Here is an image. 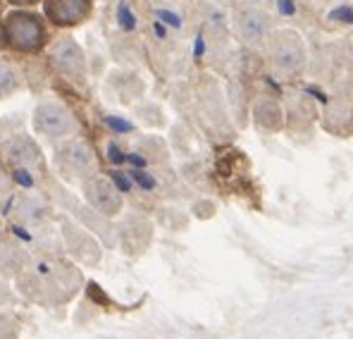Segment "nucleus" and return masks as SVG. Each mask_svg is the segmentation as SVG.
<instances>
[{"label": "nucleus", "mask_w": 353, "mask_h": 339, "mask_svg": "<svg viewBox=\"0 0 353 339\" xmlns=\"http://www.w3.org/2000/svg\"><path fill=\"white\" fill-rule=\"evenodd\" d=\"M234 29L239 39L246 46H251V48L268 46L270 36L274 34L272 14L256 3H243L234 12Z\"/></svg>", "instance_id": "2"}, {"label": "nucleus", "mask_w": 353, "mask_h": 339, "mask_svg": "<svg viewBox=\"0 0 353 339\" xmlns=\"http://www.w3.org/2000/svg\"><path fill=\"white\" fill-rule=\"evenodd\" d=\"M253 122L256 127L265 129V132H282L284 129V110L274 98L261 96L253 103Z\"/></svg>", "instance_id": "10"}, {"label": "nucleus", "mask_w": 353, "mask_h": 339, "mask_svg": "<svg viewBox=\"0 0 353 339\" xmlns=\"http://www.w3.org/2000/svg\"><path fill=\"white\" fill-rule=\"evenodd\" d=\"M108 122H110V127H115L117 132H129V129H132V124L122 122V119H115V117H108Z\"/></svg>", "instance_id": "16"}, {"label": "nucleus", "mask_w": 353, "mask_h": 339, "mask_svg": "<svg viewBox=\"0 0 353 339\" xmlns=\"http://www.w3.org/2000/svg\"><path fill=\"white\" fill-rule=\"evenodd\" d=\"M108 153H110V160H112V163H122V160H124V155L119 153L117 146H110V148H108Z\"/></svg>", "instance_id": "18"}, {"label": "nucleus", "mask_w": 353, "mask_h": 339, "mask_svg": "<svg viewBox=\"0 0 353 339\" xmlns=\"http://www.w3.org/2000/svg\"><path fill=\"white\" fill-rule=\"evenodd\" d=\"M55 163L58 168L70 177H84L96 165L93 148L84 139H67L65 144L55 151Z\"/></svg>", "instance_id": "6"}, {"label": "nucleus", "mask_w": 353, "mask_h": 339, "mask_svg": "<svg viewBox=\"0 0 353 339\" xmlns=\"http://www.w3.org/2000/svg\"><path fill=\"white\" fill-rule=\"evenodd\" d=\"M153 10H155V17H158V22H165L168 27H172V29L184 27V19H181V14L176 12V10L170 8L168 3H163V0H155Z\"/></svg>", "instance_id": "13"}, {"label": "nucleus", "mask_w": 353, "mask_h": 339, "mask_svg": "<svg viewBox=\"0 0 353 339\" xmlns=\"http://www.w3.org/2000/svg\"><path fill=\"white\" fill-rule=\"evenodd\" d=\"M215 3H236V0H215Z\"/></svg>", "instance_id": "20"}, {"label": "nucleus", "mask_w": 353, "mask_h": 339, "mask_svg": "<svg viewBox=\"0 0 353 339\" xmlns=\"http://www.w3.org/2000/svg\"><path fill=\"white\" fill-rule=\"evenodd\" d=\"M84 196L88 206L101 215L112 217L122 211V191L105 177H88L84 182Z\"/></svg>", "instance_id": "7"}, {"label": "nucleus", "mask_w": 353, "mask_h": 339, "mask_svg": "<svg viewBox=\"0 0 353 339\" xmlns=\"http://www.w3.org/2000/svg\"><path fill=\"white\" fill-rule=\"evenodd\" d=\"M132 177L139 182V184L143 186V189H153V186H155V180H153L150 175H146V172H134Z\"/></svg>", "instance_id": "15"}, {"label": "nucleus", "mask_w": 353, "mask_h": 339, "mask_svg": "<svg viewBox=\"0 0 353 339\" xmlns=\"http://www.w3.org/2000/svg\"><path fill=\"white\" fill-rule=\"evenodd\" d=\"M8 3H12V5H34V3H39V0H8Z\"/></svg>", "instance_id": "19"}, {"label": "nucleus", "mask_w": 353, "mask_h": 339, "mask_svg": "<svg viewBox=\"0 0 353 339\" xmlns=\"http://www.w3.org/2000/svg\"><path fill=\"white\" fill-rule=\"evenodd\" d=\"M34 127L41 137L65 139L77 132V119L60 101L46 98V101H41L34 110Z\"/></svg>", "instance_id": "3"}, {"label": "nucleus", "mask_w": 353, "mask_h": 339, "mask_svg": "<svg viewBox=\"0 0 353 339\" xmlns=\"http://www.w3.org/2000/svg\"><path fill=\"white\" fill-rule=\"evenodd\" d=\"M115 24L122 34H134L139 29V14L134 0H117L115 5Z\"/></svg>", "instance_id": "11"}, {"label": "nucleus", "mask_w": 353, "mask_h": 339, "mask_svg": "<svg viewBox=\"0 0 353 339\" xmlns=\"http://www.w3.org/2000/svg\"><path fill=\"white\" fill-rule=\"evenodd\" d=\"M268 65L282 81L303 77L308 67V48L303 36L296 29H274L268 41Z\"/></svg>", "instance_id": "1"}, {"label": "nucleus", "mask_w": 353, "mask_h": 339, "mask_svg": "<svg viewBox=\"0 0 353 339\" xmlns=\"http://www.w3.org/2000/svg\"><path fill=\"white\" fill-rule=\"evenodd\" d=\"M46 17L58 27H77L86 22L93 10V0H46Z\"/></svg>", "instance_id": "8"}, {"label": "nucleus", "mask_w": 353, "mask_h": 339, "mask_svg": "<svg viewBox=\"0 0 353 339\" xmlns=\"http://www.w3.org/2000/svg\"><path fill=\"white\" fill-rule=\"evenodd\" d=\"M3 153L8 155V160L14 165V168H27V170H36L43 158H41V148L36 146L34 139H29L27 134H17V137L8 139L3 144Z\"/></svg>", "instance_id": "9"}, {"label": "nucleus", "mask_w": 353, "mask_h": 339, "mask_svg": "<svg viewBox=\"0 0 353 339\" xmlns=\"http://www.w3.org/2000/svg\"><path fill=\"white\" fill-rule=\"evenodd\" d=\"M5 39L10 41V46L24 53H34V50L43 48L46 43V29L41 24L39 17L29 12H12L5 19L3 29Z\"/></svg>", "instance_id": "4"}, {"label": "nucleus", "mask_w": 353, "mask_h": 339, "mask_svg": "<svg viewBox=\"0 0 353 339\" xmlns=\"http://www.w3.org/2000/svg\"><path fill=\"white\" fill-rule=\"evenodd\" d=\"M14 182H17V184H22L24 189H31V186H34V177H31V170L17 168V170H14Z\"/></svg>", "instance_id": "14"}, {"label": "nucleus", "mask_w": 353, "mask_h": 339, "mask_svg": "<svg viewBox=\"0 0 353 339\" xmlns=\"http://www.w3.org/2000/svg\"><path fill=\"white\" fill-rule=\"evenodd\" d=\"M19 88V75L14 72V67L10 62L0 60V98L12 96Z\"/></svg>", "instance_id": "12"}, {"label": "nucleus", "mask_w": 353, "mask_h": 339, "mask_svg": "<svg viewBox=\"0 0 353 339\" xmlns=\"http://www.w3.org/2000/svg\"><path fill=\"white\" fill-rule=\"evenodd\" d=\"M48 57H50V65L65 75L67 79H74V81H81L86 75V55L81 50V46L77 43L74 39L65 36V39H58L48 50Z\"/></svg>", "instance_id": "5"}, {"label": "nucleus", "mask_w": 353, "mask_h": 339, "mask_svg": "<svg viewBox=\"0 0 353 339\" xmlns=\"http://www.w3.org/2000/svg\"><path fill=\"white\" fill-rule=\"evenodd\" d=\"M112 180L117 182V189H119V191H129V189H132V184H129V182L124 180L122 172H115V177H112Z\"/></svg>", "instance_id": "17"}]
</instances>
